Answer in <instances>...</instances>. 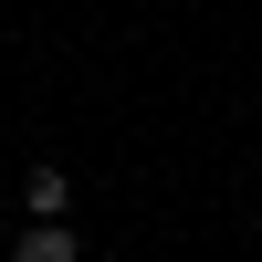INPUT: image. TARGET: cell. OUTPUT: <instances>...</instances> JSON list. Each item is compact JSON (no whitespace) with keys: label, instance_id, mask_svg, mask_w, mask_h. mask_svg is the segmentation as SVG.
Returning a JSON list of instances; mask_svg holds the SVG:
<instances>
[{"label":"cell","instance_id":"6da1fadb","mask_svg":"<svg viewBox=\"0 0 262 262\" xmlns=\"http://www.w3.org/2000/svg\"><path fill=\"white\" fill-rule=\"evenodd\" d=\"M11 262H84V242H74L63 221H32V231L11 242Z\"/></svg>","mask_w":262,"mask_h":262},{"label":"cell","instance_id":"7a4b0ae2","mask_svg":"<svg viewBox=\"0 0 262 262\" xmlns=\"http://www.w3.org/2000/svg\"><path fill=\"white\" fill-rule=\"evenodd\" d=\"M21 200H32V221H63V210H74V179H63V168H32Z\"/></svg>","mask_w":262,"mask_h":262}]
</instances>
